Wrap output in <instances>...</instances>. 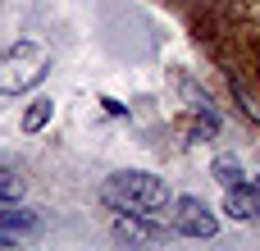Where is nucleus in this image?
<instances>
[{
  "label": "nucleus",
  "instance_id": "obj_1",
  "mask_svg": "<svg viewBox=\"0 0 260 251\" xmlns=\"http://www.w3.org/2000/svg\"><path fill=\"white\" fill-rule=\"evenodd\" d=\"M101 201L114 215H160L165 206H174V192L165 178H155L146 169H119L101 183Z\"/></svg>",
  "mask_w": 260,
  "mask_h": 251
},
{
  "label": "nucleus",
  "instance_id": "obj_2",
  "mask_svg": "<svg viewBox=\"0 0 260 251\" xmlns=\"http://www.w3.org/2000/svg\"><path fill=\"white\" fill-rule=\"evenodd\" d=\"M50 73V50L41 41H18L9 50H0V91L5 96H23L37 82H46Z\"/></svg>",
  "mask_w": 260,
  "mask_h": 251
},
{
  "label": "nucleus",
  "instance_id": "obj_3",
  "mask_svg": "<svg viewBox=\"0 0 260 251\" xmlns=\"http://www.w3.org/2000/svg\"><path fill=\"white\" fill-rule=\"evenodd\" d=\"M174 233H183V238H215L219 219H215V210L201 197H178L174 201Z\"/></svg>",
  "mask_w": 260,
  "mask_h": 251
},
{
  "label": "nucleus",
  "instance_id": "obj_4",
  "mask_svg": "<svg viewBox=\"0 0 260 251\" xmlns=\"http://www.w3.org/2000/svg\"><path fill=\"white\" fill-rule=\"evenodd\" d=\"M37 233H41V215L37 210L0 201V242H23V238H37Z\"/></svg>",
  "mask_w": 260,
  "mask_h": 251
},
{
  "label": "nucleus",
  "instance_id": "obj_5",
  "mask_svg": "<svg viewBox=\"0 0 260 251\" xmlns=\"http://www.w3.org/2000/svg\"><path fill=\"white\" fill-rule=\"evenodd\" d=\"M224 215L238 224H256L260 219V187L256 183H233L224 187Z\"/></svg>",
  "mask_w": 260,
  "mask_h": 251
},
{
  "label": "nucleus",
  "instance_id": "obj_6",
  "mask_svg": "<svg viewBox=\"0 0 260 251\" xmlns=\"http://www.w3.org/2000/svg\"><path fill=\"white\" fill-rule=\"evenodd\" d=\"M50 114H55V101H46V96H37L27 110H23V133H41L46 123H50Z\"/></svg>",
  "mask_w": 260,
  "mask_h": 251
},
{
  "label": "nucleus",
  "instance_id": "obj_7",
  "mask_svg": "<svg viewBox=\"0 0 260 251\" xmlns=\"http://www.w3.org/2000/svg\"><path fill=\"white\" fill-rule=\"evenodd\" d=\"M210 174H215V183H219V187L247 183V174H242V160H238V155H219V160L210 165Z\"/></svg>",
  "mask_w": 260,
  "mask_h": 251
},
{
  "label": "nucleus",
  "instance_id": "obj_8",
  "mask_svg": "<svg viewBox=\"0 0 260 251\" xmlns=\"http://www.w3.org/2000/svg\"><path fill=\"white\" fill-rule=\"evenodd\" d=\"M23 174H14V169H0V201H18L23 197Z\"/></svg>",
  "mask_w": 260,
  "mask_h": 251
}]
</instances>
